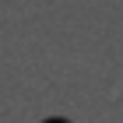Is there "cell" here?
<instances>
[{"label":"cell","mask_w":123,"mask_h":123,"mask_svg":"<svg viewBox=\"0 0 123 123\" xmlns=\"http://www.w3.org/2000/svg\"><path fill=\"white\" fill-rule=\"evenodd\" d=\"M46 123H67V120H46Z\"/></svg>","instance_id":"1"}]
</instances>
